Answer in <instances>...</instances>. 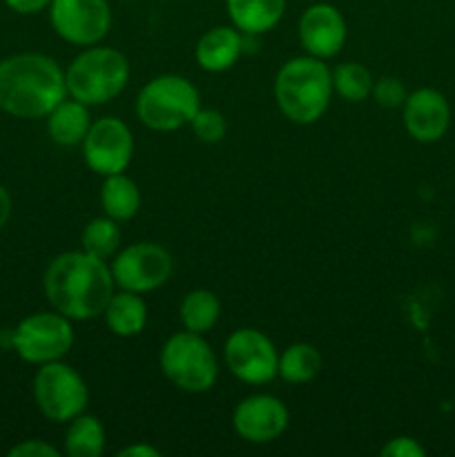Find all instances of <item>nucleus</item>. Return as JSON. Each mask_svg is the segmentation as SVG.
Returning <instances> with one entry per match:
<instances>
[{"mask_svg":"<svg viewBox=\"0 0 455 457\" xmlns=\"http://www.w3.org/2000/svg\"><path fill=\"white\" fill-rule=\"evenodd\" d=\"M123 3H132V0H123Z\"/></svg>","mask_w":455,"mask_h":457,"instance_id":"obj_33","label":"nucleus"},{"mask_svg":"<svg viewBox=\"0 0 455 457\" xmlns=\"http://www.w3.org/2000/svg\"><path fill=\"white\" fill-rule=\"evenodd\" d=\"M116 288L145 295L168 284L174 272V259L168 248L152 241L125 245L110 263Z\"/></svg>","mask_w":455,"mask_h":457,"instance_id":"obj_9","label":"nucleus"},{"mask_svg":"<svg viewBox=\"0 0 455 457\" xmlns=\"http://www.w3.org/2000/svg\"><path fill=\"white\" fill-rule=\"evenodd\" d=\"M47 134L54 143L58 145H80L83 138L87 137L89 125H92V116H89V107L85 103L76 101V98L65 96L47 116Z\"/></svg>","mask_w":455,"mask_h":457,"instance_id":"obj_19","label":"nucleus"},{"mask_svg":"<svg viewBox=\"0 0 455 457\" xmlns=\"http://www.w3.org/2000/svg\"><path fill=\"white\" fill-rule=\"evenodd\" d=\"M49 22L62 40L79 47L98 45L112 27L107 0H52Z\"/></svg>","mask_w":455,"mask_h":457,"instance_id":"obj_12","label":"nucleus"},{"mask_svg":"<svg viewBox=\"0 0 455 457\" xmlns=\"http://www.w3.org/2000/svg\"><path fill=\"white\" fill-rule=\"evenodd\" d=\"M129 80V61L114 47L89 45L65 70L67 96L87 107L114 101Z\"/></svg>","mask_w":455,"mask_h":457,"instance_id":"obj_4","label":"nucleus"},{"mask_svg":"<svg viewBox=\"0 0 455 457\" xmlns=\"http://www.w3.org/2000/svg\"><path fill=\"white\" fill-rule=\"evenodd\" d=\"M9 457H61V451L45 440H22L9 449Z\"/></svg>","mask_w":455,"mask_h":457,"instance_id":"obj_29","label":"nucleus"},{"mask_svg":"<svg viewBox=\"0 0 455 457\" xmlns=\"http://www.w3.org/2000/svg\"><path fill=\"white\" fill-rule=\"evenodd\" d=\"M119 457H161V451L156 446L147 445V442H138V445H128L120 449Z\"/></svg>","mask_w":455,"mask_h":457,"instance_id":"obj_31","label":"nucleus"},{"mask_svg":"<svg viewBox=\"0 0 455 457\" xmlns=\"http://www.w3.org/2000/svg\"><path fill=\"white\" fill-rule=\"evenodd\" d=\"M159 364L170 384L190 395L208 393L219 379V361L203 335L181 330L165 339Z\"/></svg>","mask_w":455,"mask_h":457,"instance_id":"obj_6","label":"nucleus"},{"mask_svg":"<svg viewBox=\"0 0 455 457\" xmlns=\"http://www.w3.org/2000/svg\"><path fill=\"white\" fill-rule=\"evenodd\" d=\"M12 208H13L12 195H9L7 187H4L3 183H0V230H3L4 226H7L9 217H12Z\"/></svg>","mask_w":455,"mask_h":457,"instance_id":"obj_32","label":"nucleus"},{"mask_svg":"<svg viewBox=\"0 0 455 457\" xmlns=\"http://www.w3.org/2000/svg\"><path fill=\"white\" fill-rule=\"evenodd\" d=\"M101 205L103 212L114 221H129L141 210V190L125 172L103 177L101 186Z\"/></svg>","mask_w":455,"mask_h":457,"instance_id":"obj_20","label":"nucleus"},{"mask_svg":"<svg viewBox=\"0 0 455 457\" xmlns=\"http://www.w3.org/2000/svg\"><path fill=\"white\" fill-rule=\"evenodd\" d=\"M83 159L98 177L125 172L134 156V134L116 116L92 120L87 137L83 138Z\"/></svg>","mask_w":455,"mask_h":457,"instance_id":"obj_11","label":"nucleus"},{"mask_svg":"<svg viewBox=\"0 0 455 457\" xmlns=\"http://www.w3.org/2000/svg\"><path fill=\"white\" fill-rule=\"evenodd\" d=\"M85 253L94 254L98 259H110L114 257L120 250V228L119 221L112 217H96L85 226L83 237H80Z\"/></svg>","mask_w":455,"mask_h":457,"instance_id":"obj_25","label":"nucleus"},{"mask_svg":"<svg viewBox=\"0 0 455 457\" xmlns=\"http://www.w3.org/2000/svg\"><path fill=\"white\" fill-rule=\"evenodd\" d=\"M65 96V70L52 56L25 52L0 61V110L4 114L45 119Z\"/></svg>","mask_w":455,"mask_h":457,"instance_id":"obj_2","label":"nucleus"},{"mask_svg":"<svg viewBox=\"0 0 455 457\" xmlns=\"http://www.w3.org/2000/svg\"><path fill=\"white\" fill-rule=\"evenodd\" d=\"M379 453L384 457H424L426 455V449L415 437L397 436L393 440H388Z\"/></svg>","mask_w":455,"mask_h":457,"instance_id":"obj_28","label":"nucleus"},{"mask_svg":"<svg viewBox=\"0 0 455 457\" xmlns=\"http://www.w3.org/2000/svg\"><path fill=\"white\" fill-rule=\"evenodd\" d=\"M290 422L284 402L268 393L244 397L232 413V428L241 440L250 445H270L279 440Z\"/></svg>","mask_w":455,"mask_h":457,"instance_id":"obj_13","label":"nucleus"},{"mask_svg":"<svg viewBox=\"0 0 455 457\" xmlns=\"http://www.w3.org/2000/svg\"><path fill=\"white\" fill-rule=\"evenodd\" d=\"M103 320L116 337H136L147 326V303L138 293L116 288L103 311Z\"/></svg>","mask_w":455,"mask_h":457,"instance_id":"obj_18","label":"nucleus"},{"mask_svg":"<svg viewBox=\"0 0 455 457\" xmlns=\"http://www.w3.org/2000/svg\"><path fill=\"white\" fill-rule=\"evenodd\" d=\"M43 290L54 311L71 321H89L103 315L116 284L105 259L70 250L49 262Z\"/></svg>","mask_w":455,"mask_h":457,"instance_id":"obj_1","label":"nucleus"},{"mask_svg":"<svg viewBox=\"0 0 455 457\" xmlns=\"http://www.w3.org/2000/svg\"><path fill=\"white\" fill-rule=\"evenodd\" d=\"M370 96H373L375 103H377L379 107H384V110H397V107L404 105L409 92H406L404 83H401L397 76H382V79L375 80L373 94H370Z\"/></svg>","mask_w":455,"mask_h":457,"instance_id":"obj_27","label":"nucleus"},{"mask_svg":"<svg viewBox=\"0 0 455 457\" xmlns=\"http://www.w3.org/2000/svg\"><path fill=\"white\" fill-rule=\"evenodd\" d=\"M4 4L18 16H34V13L49 9L52 0H4Z\"/></svg>","mask_w":455,"mask_h":457,"instance_id":"obj_30","label":"nucleus"},{"mask_svg":"<svg viewBox=\"0 0 455 457\" xmlns=\"http://www.w3.org/2000/svg\"><path fill=\"white\" fill-rule=\"evenodd\" d=\"M62 449L70 457H98L105 451V428L96 415L80 413L70 420Z\"/></svg>","mask_w":455,"mask_h":457,"instance_id":"obj_21","label":"nucleus"},{"mask_svg":"<svg viewBox=\"0 0 455 457\" xmlns=\"http://www.w3.org/2000/svg\"><path fill=\"white\" fill-rule=\"evenodd\" d=\"M244 54V34L235 25H219L205 31L194 47L196 65L210 74L232 70Z\"/></svg>","mask_w":455,"mask_h":457,"instance_id":"obj_16","label":"nucleus"},{"mask_svg":"<svg viewBox=\"0 0 455 457\" xmlns=\"http://www.w3.org/2000/svg\"><path fill=\"white\" fill-rule=\"evenodd\" d=\"M321 370V353L317 346L308 342L290 344L288 348L279 353V366H277V378L288 384H308L319 375Z\"/></svg>","mask_w":455,"mask_h":457,"instance_id":"obj_23","label":"nucleus"},{"mask_svg":"<svg viewBox=\"0 0 455 457\" xmlns=\"http://www.w3.org/2000/svg\"><path fill=\"white\" fill-rule=\"evenodd\" d=\"M228 370L239 382L261 386L277 378L279 351L266 333L257 328H236L223 346Z\"/></svg>","mask_w":455,"mask_h":457,"instance_id":"obj_10","label":"nucleus"},{"mask_svg":"<svg viewBox=\"0 0 455 457\" xmlns=\"http://www.w3.org/2000/svg\"><path fill=\"white\" fill-rule=\"evenodd\" d=\"M178 317H181L183 330L205 335L217 326L221 317V302L212 290H190L178 306Z\"/></svg>","mask_w":455,"mask_h":457,"instance_id":"obj_22","label":"nucleus"},{"mask_svg":"<svg viewBox=\"0 0 455 457\" xmlns=\"http://www.w3.org/2000/svg\"><path fill=\"white\" fill-rule=\"evenodd\" d=\"M226 12L241 34L261 36L279 25L285 0H226Z\"/></svg>","mask_w":455,"mask_h":457,"instance_id":"obj_17","label":"nucleus"},{"mask_svg":"<svg viewBox=\"0 0 455 457\" xmlns=\"http://www.w3.org/2000/svg\"><path fill=\"white\" fill-rule=\"evenodd\" d=\"M281 114L294 125H312L333 101V70L321 58L303 54L285 61L272 83Z\"/></svg>","mask_w":455,"mask_h":457,"instance_id":"obj_3","label":"nucleus"},{"mask_svg":"<svg viewBox=\"0 0 455 457\" xmlns=\"http://www.w3.org/2000/svg\"><path fill=\"white\" fill-rule=\"evenodd\" d=\"M31 393L40 415L58 424H67L76 415L85 413L89 402V388L83 375L62 360L38 366Z\"/></svg>","mask_w":455,"mask_h":457,"instance_id":"obj_7","label":"nucleus"},{"mask_svg":"<svg viewBox=\"0 0 455 457\" xmlns=\"http://www.w3.org/2000/svg\"><path fill=\"white\" fill-rule=\"evenodd\" d=\"M401 119L410 138L418 143H437L451 125V105L442 92L419 87L406 96Z\"/></svg>","mask_w":455,"mask_h":457,"instance_id":"obj_15","label":"nucleus"},{"mask_svg":"<svg viewBox=\"0 0 455 457\" xmlns=\"http://www.w3.org/2000/svg\"><path fill=\"white\" fill-rule=\"evenodd\" d=\"M199 107V89L186 76L161 74L143 85L134 110L152 132H174L190 125Z\"/></svg>","mask_w":455,"mask_h":457,"instance_id":"obj_5","label":"nucleus"},{"mask_svg":"<svg viewBox=\"0 0 455 457\" xmlns=\"http://www.w3.org/2000/svg\"><path fill=\"white\" fill-rule=\"evenodd\" d=\"M375 79L361 62H342L333 70V89L348 103H364L373 94Z\"/></svg>","mask_w":455,"mask_h":457,"instance_id":"obj_24","label":"nucleus"},{"mask_svg":"<svg viewBox=\"0 0 455 457\" xmlns=\"http://www.w3.org/2000/svg\"><path fill=\"white\" fill-rule=\"evenodd\" d=\"M190 128L201 143L214 145V143L223 141V137H226L228 120L219 110H212V107H210V110L199 107V112L194 114V119L190 120Z\"/></svg>","mask_w":455,"mask_h":457,"instance_id":"obj_26","label":"nucleus"},{"mask_svg":"<svg viewBox=\"0 0 455 457\" xmlns=\"http://www.w3.org/2000/svg\"><path fill=\"white\" fill-rule=\"evenodd\" d=\"M12 346L22 361L34 366L58 361L74 346V326L65 315L52 311L34 312L21 320L12 333Z\"/></svg>","mask_w":455,"mask_h":457,"instance_id":"obj_8","label":"nucleus"},{"mask_svg":"<svg viewBox=\"0 0 455 457\" xmlns=\"http://www.w3.org/2000/svg\"><path fill=\"white\" fill-rule=\"evenodd\" d=\"M299 43L310 56L328 61L343 49L348 38L346 18L335 4L315 3L303 9L297 25Z\"/></svg>","mask_w":455,"mask_h":457,"instance_id":"obj_14","label":"nucleus"}]
</instances>
